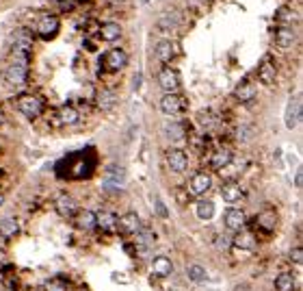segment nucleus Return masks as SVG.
<instances>
[{"instance_id": "39", "label": "nucleus", "mask_w": 303, "mask_h": 291, "mask_svg": "<svg viewBox=\"0 0 303 291\" xmlns=\"http://www.w3.org/2000/svg\"><path fill=\"white\" fill-rule=\"evenodd\" d=\"M199 124L201 126H212V115H210V113H199Z\"/></svg>"}, {"instance_id": "6", "label": "nucleus", "mask_w": 303, "mask_h": 291, "mask_svg": "<svg viewBox=\"0 0 303 291\" xmlns=\"http://www.w3.org/2000/svg\"><path fill=\"white\" fill-rule=\"evenodd\" d=\"M158 85L165 90V94H171V92H178L180 85H182V78H180V72L176 68H169L165 66L160 72H158Z\"/></svg>"}, {"instance_id": "7", "label": "nucleus", "mask_w": 303, "mask_h": 291, "mask_svg": "<svg viewBox=\"0 0 303 291\" xmlns=\"http://www.w3.org/2000/svg\"><path fill=\"white\" fill-rule=\"evenodd\" d=\"M273 42H275V46L280 48V50L288 52V50H292V46L297 44V31H294L292 26H280L275 31Z\"/></svg>"}, {"instance_id": "2", "label": "nucleus", "mask_w": 303, "mask_h": 291, "mask_svg": "<svg viewBox=\"0 0 303 291\" xmlns=\"http://www.w3.org/2000/svg\"><path fill=\"white\" fill-rule=\"evenodd\" d=\"M59 26H61V22H59L56 15L42 13L37 18V22H35V33L42 37V39H52L56 33H59Z\"/></svg>"}, {"instance_id": "24", "label": "nucleus", "mask_w": 303, "mask_h": 291, "mask_svg": "<svg viewBox=\"0 0 303 291\" xmlns=\"http://www.w3.org/2000/svg\"><path fill=\"white\" fill-rule=\"evenodd\" d=\"M97 107H100L102 111H113L115 109V104H117V94L115 92H111V90H102L100 94H97Z\"/></svg>"}, {"instance_id": "17", "label": "nucleus", "mask_w": 303, "mask_h": 291, "mask_svg": "<svg viewBox=\"0 0 303 291\" xmlns=\"http://www.w3.org/2000/svg\"><path fill=\"white\" fill-rule=\"evenodd\" d=\"M178 28V15L176 13H160L156 20V31L160 35H169Z\"/></svg>"}, {"instance_id": "23", "label": "nucleus", "mask_w": 303, "mask_h": 291, "mask_svg": "<svg viewBox=\"0 0 303 291\" xmlns=\"http://www.w3.org/2000/svg\"><path fill=\"white\" fill-rule=\"evenodd\" d=\"M100 37L104 39V42H109V44L117 42V39L121 37V26L117 22H106V24H102V28H100Z\"/></svg>"}, {"instance_id": "30", "label": "nucleus", "mask_w": 303, "mask_h": 291, "mask_svg": "<svg viewBox=\"0 0 303 291\" xmlns=\"http://www.w3.org/2000/svg\"><path fill=\"white\" fill-rule=\"evenodd\" d=\"M195 213H197L199 220L208 222V220H212V215H215V205H212L210 200H199L197 207H195Z\"/></svg>"}, {"instance_id": "31", "label": "nucleus", "mask_w": 303, "mask_h": 291, "mask_svg": "<svg viewBox=\"0 0 303 291\" xmlns=\"http://www.w3.org/2000/svg\"><path fill=\"white\" fill-rule=\"evenodd\" d=\"M275 289L277 291H292L294 289V276L290 272H282L280 276L275 278Z\"/></svg>"}, {"instance_id": "14", "label": "nucleus", "mask_w": 303, "mask_h": 291, "mask_svg": "<svg viewBox=\"0 0 303 291\" xmlns=\"http://www.w3.org/2000/svg\"><path fill=\"white\" fill-rule=\"evenodd\" d=\"M54 207H56V211H59V215H61V217H74V215L78 213V205H76V200H74L72 196H68V193H63V196L56 198Z\"/></svg>"}, {"instance_id": "12", "label": "nucleus", "mask_w": 303, "mask_h": 291, "mask_svg": "<svg viewBox=\"0 0 303 291\" xmlns=\"http://www.w3.org/2000/svg\"><path fill=\"white\" fill-rule=\"evenodd\" d=\"M223 222H225V228L227 230H234L239 232L245 228V224H247V217H245L243 209H236V207H230L223 215Z\"/></svg>"}, {"instance_id": "35", "label": "nucleus", "mask_w": 303, "mask_h": 291, "mask_svg": "<svg viewBox=\"0 0 303 291\" xmlns=\"http://www.w3.org/2000/svg\"><path fill=\"white\" fill-rule=\"evenodd\" d=\"M165 131H167V137H169V139H174V141H178V139H182V137H184V126L182 124H167V128H165Z\"/></svg>"}, {"instance_id": "9", "label": "nucleus", "mask_w": 303, "mask_h": 291, "mask_svg": "<svg viewBox=\"0 0 303 291\" xmlns=\"http://www.w3.org/2000/svg\"><path fill=\"white\" fill-rule=\"evenodd\" d=\"M210 187H212V176L208 172H197L188 181V191H191L193 196H204V193L210 191Z\"/></svg>"}, {"instance_id": "26", "label": "nucleus", "mask_w": 303, "mask_h": 291, "mask_svg": "<svg viewBox=\"0 0 303 291\" xmlns=\"http://www.w3.org/2000/svg\"><path fill=\"white\" fill-rule=\"evenodd\" d=\"M232 246L234 248H239V250H253L256 248V237L251 235V232H243V230H239V235L236 237H232Z\"/></svg>"}, {"instance_id": "34", "label": "nucleus", "mask_w": 303, "mask_h": 291, "mask_svg": "<svg viewBox=\"0 0 303 291\" xmlns=\"http://www.w3.org/2000/svg\"><path fill=\"white\" fill-rule=\"evenodd\" d=\"M124 169L117 167V165H111L109 169H106V183H113V185H119L121 187V183H124Z\"/></svg>"}, {"instance_id": "32", "label": "nucleus", "mask_w": 303, "mask_h": 291, "mask_svg": "<svg viewBox=\"0 0 303 291\" xmlns=\"http://www.w3.org/2000/svg\"><path fill=\"white\" fill-rule=\"evenodd\" d=\"M186 276H188V280H193V282H204L208 274H206V268L193 263V265H188V268H186Z\"/></svg>"}, {"instance_id": "37", "label": "nucleus", "mask_w": 303, "mask_h": 291, "mask_svg": "<svg viewBox=\"0 0 303 291\" xmlns=\"http://www.w3.org/2000/svg\"><path fill=\"white\" fill-rule=\"evenodd\" d=\"M217 248H219V250H230V248H232V237L219 235V237H217Z\"/></svg>"}, {"instance_id": "19", "label": "nucleus", "mask_w": 303, "mask_h": 291, "mask_svg": "<svg viewBox=\"0 0 303 291\" xmlns=\"http://www.w3.org/2000/svg\"><path fill=\"white\" fill-rule=\"evenodd\" d=\"M286 126L288 128H297L299 122H301V102L297 98H292L288 102V107H286Z\"/></svg>"}, {"instance_id": "28", "label": "nucleus", "mask_w": 303, "mask_h": 291, "mask_svg": "<svg viewBox=\"0 0 303 291\" xmlns=\"http://www.w3.org/2000/svg\"><path fill=\"white\" fill-rule=\"evenodd\" d=\"M74 217H76V226H78V228H83V230L95 228V213L89 211V209H85V211H78Z\"/></svg>"}, {"instance_id": "40", "label": "nucleus", "mask_w": 303, "mask_h": 291, "mask_svg": "<svg viewBox=\"0 0 303 291\" xmlns=\"http://www.w3.org/2000/svg\"><path fill=\"white\" fill-rule=\"evenodd\" d=\"M156 207H158V213H160V215H167V211H165V207H162V202H160V200L156 202Z\"/></svg>"}, {"instance_id": "1", "label": "nucleus", "mask_w": 303, "mask_h": 291, "mask_svg": "<svg viewBox=\"0 0 303 291\" xmlns=\"http://www.w3.org/2000/svg\"><path fill=\"white\" fill-rule=\"evenodd\" d=\"M28 66H30V54L24 52H11V61L5 68V80L9 87H24L28 80Z\"/></svg>"}, {"instance_id": "44", "label": "nucleus", "mask_w": 303, "mask_h": 291, "mask_svg": "<svg viewBox=\"0 0 303 291\" xmlns=\"http://www.w3.org/2000/svg\"><path fill=\"white\" fill-rule=\"evenodd\" d=\"M5 291H15V289H11V287H9V289H5Z\"/></svg>"}, {"instance_id": "41", "label": "nucleus", "mask_w": 303, "mask_h": 291, "mask_svg": "<svg viewBox=\"0 0 303 291\" xmlns=\"http://www.w3.org/2000/svg\"><path fill=\"white\" fill-rule=\"evenodd\" d=\"M232 291H247V285H236Z\"/></svg>"}, {"instance_id": "33", "label": "nucleus", "mask_w": 303, "mask_h": 291, "mask_svg": "<svg viewBox=\"0 0 303 291\" xmlns=\"http://www.w3.org/2000/svg\"><path fill=\"white\" fill-rule=\"evenodd\" d=\"M59 122L61 124H76L78 122V111L74 107H61L59 109Z\"/></svg>"}, {"instance_id": "18", "label": "nucleus", "mask_w": 303, "mask_h": 291, "mask_svg": "<svg viewBox=\"0 0 303 291\" xmlns=\"http://www.w3.org/2000/svg\"><path fill=\"white\" fill-rule=\"evenodd\" d=\"M117 226H119L121 232H126V235H134V232L141 228V220H139L137 213H126L117 220Z\"/></svg>"}, {"instance_id": "20", "label": "nucleus", "mask_w": 303, "mask_h": 291, "mask_svg": "<svg viewBox=\"0 0 303 291\" xmlns=\"http://www.w3.org/2000/svg\"><path fill=\"white\" fill-rule=\"evenodd\" d=\"M95 226H97V228H102L104 232H113L117 228V215L111 213V211L95 213Z\"/></svg>"}, {"instance_id": "45", "label": "nucleus", "mask_w": 303, "mask_h": 291, "mask_svg": "<svg viewBox=\"0 0 303 291\" xmlns=\"http://www.w3.org/2000/svg\"><path fill=\"white\" fill-rule=\"evenodd\" d=\"M0 124H3V115H0Z\"/></svg>"}, {"instance_id": "21", "label": "nucleus", "mask_w": 303, "mask_h": 291, "mask_svg": "<svg viewBox=\"0 0 303 291\" xmlns=\"http://www.w3.org/2000/svg\"><path fill=\"white\" fill-rule=\"evenodd\" d=\"M234 98L241 100V102H251L253 98H256V85H253L251 80H243V83L236 85Z\"/></svg>"}, {"instance_id": "38", "label": "nucleus", "mask_w": 303, "mask_h": 291, "mask_svg": "<svg viewBox=\"0 0 303 291\" xmlns=\"http://www.w3.org/2000/svg\"><path fill=\"white\" fill-rule=\"evenodd\" d=\"M290 263H294V265H301L303 263V250L301 248H294L292 252H290Z\"/></svg>"}, {"instance_id": "11", "label": "nucleus", "mask_w": 303, "mask_h": 291, "mask_svg": "<svg viewBox=\"0 0 303 291\" xmlns=\"http://www.w3.org/2000/svg\"><path fill=\"white\" fill-rule=\"evenodd\" d=\"M167 165H169L171 172H176V174L186 172V167H188V157H186V152L180 150V148L167 150Z\"/></svg>"}, {"instance_id": "25", "label": "nucleus", "mask_w": 303, "mask_h": 291, "mask_svg": "<svg viewBox=\"0 0 303 291\" xmlns=\"http://www.w3.org/2000/svg\"><path fill=\"white\" fill-rule=\"evenodd\" d=\"M256 224H258V228H262L264 232L275 230V226H277V215H275V211H262V213L256 217Z\"/></svg>"}, {"instance_id": "13", "label": "nucleus", "mask_w": 303, "mask_h": 291, "mask_svg": "<svg viewBox=\"0 0 303 291\" xmlns=\"http://www.w3.org/2000/svg\"><path fill=\"white\" fill-rule=\"evenodd\" d=\"M221 198H223L225 202H230V205H236V202H241L245 198V191L239 183L234 181H227L221 185Z\"/></svg>"}, {"instance_id": "27", "label": "nucleus", "mask_w": 303, "mask_h": 291, "mask_svg": "<svg viewBox=\"0 0 303 291\" xmlns=\"http://www.w3.org/2000/svg\"><path fill=\"white\" fill-rule=\"evenodd\" d=\"M275 22L280 24V26H292V24L297 22V13H294L290 7H280V9L275 11Z\"/></svg>"}, {"instance_id": "43", "label": "nucleus", "mask_w": 303, "mask_h": 291, "mask_svg": "<svg viewBox=\"0 0 303 291\" xmlns=\"http://www.w3.org/2000/svg\"><path fill=\"white\" fill-rule=\"evenodd\" d=\"M141 3H143V5H147V3H152V0H141Z\"/></svg>"}, {"instance_id": "8", "label": "nucleus", "mask_w": 303, "mask_h": 291, "mask_svg": "<svg viewBox=\"0 0 303 291\" xmlns=\"http://www.w3.org/2000/svg\"><path fill=\"white\" fill-rule=\"evenodd\" d=\"M104 66L109 72H119L128 66V54L126 50H121V48H111L109 52L104 56Z\"/></svg>"}, {"instance_id": "46", "label": "nucleus", "mask_w": 303, "mask_h": 291, "mask_svg": "<svg viewBox=\"0 0 303 291\" xmlns=\"http://www.w3.org/2000/svg\"><path fill=\"white\" fill-rule=\"evenodd\" d=\"M78 3H80V0H78Z\"/></svg>"}, {"instance_id": "3", "label": "nucleus", "mask_w": 303, "mask_h": 291, "mask_svg": "<svg viewBox=\"0 0 303 291\" xmlns=\"http://www.w3.org/2000/svg\"><path fill=\"white\" fill-rule=\"evenodd\" d=\"M160 111L165 113V115H169V118L184 113V111H186V100H184V96H180L178 92L165 94V96L160 98Z\"/></svg>"}, {"instance_id": "36", "label": "nucleus", "mask_w": 303, "mask_h": 291, "mask_svg": "<svg viewBox=\"0 0 303 291\" xmlns=\"http://www.w3.org/2000/svg\"><path fill=\"white\" fill-rule=\"evenodd\" d=\"M65 289H68V282L63 278H50L44 285V291H65Z\"/></svg>"}, {"instance_id": "10", "label": "nucleus", "mask_w": 303, "mask_h": 291, "mask_svg": "<svg viewBox=\"0 0 303 291\" xmlns=\"http://www.w3.org/2000/svg\"><path fill=\"white\" fill-rule=\"evenodd\" d=\"M154 244H156V232H154L150 226H141V228L134 232V246L141 254H145Z\"/></svg>"}, {"instance_id": "29", "label": "nucleus", "mask_w": 303, "mask_h": 291, "mask_svg": "<svg viewBox=\"0 0 303 291\" xmlns=\"http://www.w3.org/2000/svg\"><path fill=\"white\" fill-rule=\"evenodd\" d=\"M18 230H20V224H18V220H13V217H5V220L0 222V237L3 239L15 237Z\"/></svg>"}, {"instance_id": "15", "label": "nucleus", "mask_w": 303, "mask_h": 291, "mask_svg": "<svg viewBox=\"0 0 303 291\" xmlns=\"http://www.w3.org/2000/svg\"><path fill=\"white\" fill-rule=\"evenodd\" d=\"M176 54V46L171 44V39H160V42L154 46V56H156V61L160 63H169L174 59Z\"/></svg>"}, {"instance_id": "22", "label": "nucleus", "mask_w": 303, "mask_h": 291, "mask_svg": "<svg viewBox=\"0 0 303 291\" xmlns=\"http://www.w3.org/2000/svg\"><path fill=\"white\" fill-rule=\"evenodd\" d=\"M234 157H232V150L230 148H219L212 152V157H210V165L212 169H221V167H225L227 163H230Z\"/></svg>"}, {"instance_id": "4", "label": "nucleus", "mask_w": 303, "mask_h": 291, "mask_svg": "<svg viewBox=\"0 0 303 291\" xmlns=\"http://www.w3.org/2000/svg\"><path fill=\"white\" fill-rule=\"evenodd\" d=\"M18 109L22 115H26L28 120H35L42 115V111H44V102L37 98V96H30V94H24L18 98Z\"/></svg>"}, {"instance_id": "42", "label": "nucleus", "mask_w": 303, "mask_h": 291, "mask_svg": "<svg viewBox=\"0 0 303 291\" xmlns=\"http://www.w3.org/2000/svg\"><path fill=\"white\" fill-rule=\"evenodd\" d=\"M3 202H5V196H3V193H0V205H3Z\"/></svg>"}, {"instance_id": "5", "label": "nucleus", "mask_w": 303, "mask_h": 291, "mask_svg": "<svg viewBox=\"0 0 303 291\" xmlns=\"http://www.w3.org/2000/svg\"><path fill=\"white\" fill-rule=\"evenodd\" d=\"M275 78H277V63L271 54H266V56H262V61H260V66H258V80L262 85H266V87H271L275 83Z\"/></svg>"}, {"instance_id": "16", "label": "nucleus", "mask_w": 303, "mask_h": 291, "mask_svg": "<svg viewBox=\"0 0 303 291\" xmlns=\"http://www.w3.org/2000/svg\"><path fill=\"white\" fill-rule=\"evenodd\" d=\"M152 272H154V276H158V278H167V276H171V272H174V263H171L169 256L160 254L152 261Z\"/></svg>"}]
</instances>
